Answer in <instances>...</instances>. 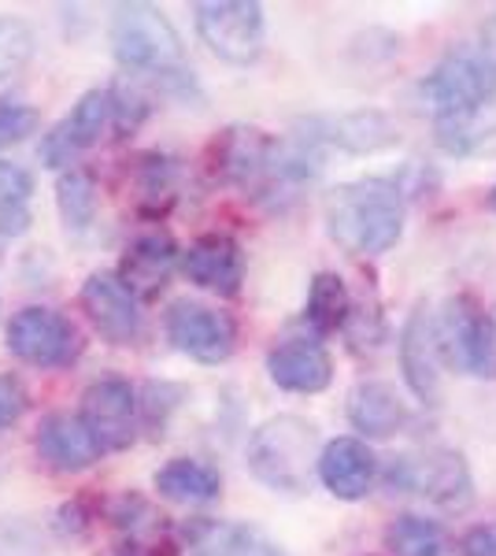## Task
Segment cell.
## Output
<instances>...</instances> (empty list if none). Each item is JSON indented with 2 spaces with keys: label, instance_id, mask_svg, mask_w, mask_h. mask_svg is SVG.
Wrapping results in <instances>:
<instances>
[{
  "label": "cell",
  "instance_id": "obj_1",
  "mask_svg": "<svg viewBox=\"0 0 496 556\" xmlns=\"http://www.w3.org/2000/svg\"><path fill=\"white\" fill-rule=\"evenodd\" d=\"M327 230L345 253L382 256L404 238V193L393 178H356L327 197Z\"/></svg>",
  "mask_w": 496,
  "mask_h": 556
},
{
  "label": "cell",
  "instance_id": "obj_2",
  "mask_svg": "<svg viewBox=\"0 0 496 556\" xmlns=\"http://www.w3.org/2000/svg\"><path fill=\"white\" fill-rule=\"evenodd\" d=\"M319 434L301 416H275L249 438V471L275 493H304L319 475Z\"/></svg>",
  "mask_w": 496,
  "mask_h": 556
},
{
  "label": "cell",
  "instance_id": "obj_3",
  "mask_svg": "<svg viewBox=\"0 0 496 556\" xmlns=\"http://www.w3.org/2000/svg\"><path fill=\"white\" fill-rule=\"evenodd\" d=\"M415 97L434 119L474 112L496 101V64L482 49H456L422 75Z\"/></svg>",
  "mask_w": 496,
  "mask_h": 556
},
{
  "label": "cell",
  "instance_id": "obj_4",
  "mask_svg": "<svg viewBox=\"0 0 496 556\" xmlns=\"http://www.w3.org/2000/svg\"><path fill=\"white\" fill-rule=\"evenodd\" d=\"M112 52L123 67L175 75L182 67V38L152 4H119L112 15Z\"/></svg>",
  "mask_w": 496,
  "mask_h": 556
},
{
  "label": "cell",
  "instance_id": "obj_5",
  "mask_svg": "<svg viewBox=\"0 0 496 556\" xmlns=\"http://www.w3.org/2000/svg\"><path fill=\"white\" fill-rule=\"evenodd\" d=\"M437 349L456 371L496 379V319L474 298H453L434 316Z\"/></svg>",
  "mask_w": 496,
  "mask_h": 556
},
{
  "label": "cell",
  "instance_id": "obj_6",
  "mask_svg": "<svg viewBox=\"0 0 496 556\" xmlns=\"http://www.w3.org/2000/svg\"><path fill=\"white\" fill-rule=\"evenodd\" d=\"M193 23L207 49L233 67L264 52V8L252 0H204L193 8Z\"/></svg>",
  "mask_w": 496,
  "mask_h": 556
},
{
  "label": "cell",
  "instance_id": "obj_7",
  "mask_svg": "<svg viewBox=\"0 0 496 556\" xmlns=\"http://www.w3.org/2000/svg\"><path fill=\"white\" fill-rule=\"evenodd\" d=\"M390 482L396 490L427 493L430 501L448 508H459L474 497V479L463 453L456 450H430L422 456H396Z\"/></svg>",
  "mask_w": 496,
  "mask_h": 556
},
{
  "label": "cell",
  "instance_id": "obj_8",
  "mask_svg": "<svg viewBox=\"0 0 496 556\" xmlns=\"http://www.w3.org/2000/svg\"><path fill=\"white\" fill-rule=\"evenodd\" d=\"M78 330L67 316L52 308H30L15 312L8 323V349L30 367H63L78 356Z\"/></svg>",
  "mask_w": 496,
  "mask_h": 556
},
{
  "label": "cell",
  "instance_id": "obj_9",
  "mask_svg": "<svg viewBox=\"0 0 496 556\" xmlns=\"http://www.w3.org/2000/svg\"><path fill=\"white\" fill-rule=\"evenodd\" d=\"M82 424L97 438L101 453H123L138 438V393L126 379H97L82 393Z\"/></svg>",
  "mask_w": 496,
  "mask_h": 556
},
{
  "label": "cell",
  "instance_id": "obj_10",
  "mask_svg": "<svg viewBox=\"0 0 496 556\" xmlns=\"http://www.w3.org/2000/svg\"><path fill=\"white\" fill-rule=\"evenodd\" d=\"M164 327L178 353L193 356V361H201V364L230 361L233 345H238V327H233V319L227 312L207 308L201 301H175Z\"/></svg>",
  "mask_w": 496,
  "mask_h": 556
},
{
  "label": "cell",
  "instance_id": "obj_11",
  "mask_svg": "<svg viewBox=\"0 0 496 556\" xmlns=\"http://www.w3.org/2000/svg\"><path fill=\"white\" fill-rule=\"evenodd\" d=\"M115 119V101H112V89H89V93L78 97L75 112L67 119H60L56 127L41 138V164L60 172V167L75 164L78 156L101 141V134L107 130V123Z\"/></svg>",
  "mask_w": 496,
  "mask_h": 556
},
{
  "label": "cell",
  "instance_id": "obj_12",
  "mask_svg": "<svg viewBox=\"0 0 496 556\" xmlns=\"http://www.w3.org/2000/svg\"><path fill=\"white\" fill-rule=\"evenodd\" d=\"M301 138L311 141L315 149H345L356 156L367 152H382L396 146V123L378 108H359V112H341V115H315V119L301 123Z\"/></svg>",
  "mask_w": 496,
  "mask_h": 556
},
{
  "label": "cell",
  "instance_id": "obj_13",
  "mask_svg": "<svg viewBox=\"0 0 496 556\" xmlns=\"http://www.w3.org/2000/svg\"><path fill=\"white\" fill-rule=\"evenodd\" d=\"M82 308L97 334L112 345H130L141 334V304L138 293L126 290L115 271H93L82 286Z\"/></svg>",
  "mask_w": 496,
  "mask_h": 556
},
{
  "label": "cell",
  "instance_id": "obj_14",
  "mask_svg": "<svg viewBox=\"0 0 496 556\" xmlns=\"http://www.w3.org/2000/svg\"><path fill=\"white\" fill-rule=\"evenodd\" d=\"M437 334H434V316L427 304H415L408 323L400 330V371L404 382L415 397L427 408H434L441 401V371H437Z\"/></svg>",
  "mask_w": 496,
  "mask_h": 556
},
{
  "label": "cell",
  "instance_id": "obj_15",
  "mask_svg": "<svg viewBox=\"0 0 496 556\" xmlns=\"http://www.w3.org/2000/svg\"><path fill=\"white\" fill-rule=\"evenodd\" d=\"M182 271L201 290L233 298L245 282V253L230 235H201L182 253Z\"/></svg>",
  "mask_w": 496,
  "mask_h": 556
},
{
  "label": "cell",
  "instance_id": "obj_16",
  "mask_svg": "<svg viewBox=\"0 0 496 556\" xmlns=\"http://www.w3.org/2000/svg\"><path fill=\"white\" fill-rule=\"evenodd\" d=\"M267 375L285 393H322L333 382V361L319 338H285L267 353Z\"/></svg>",
  "mask_w": 496,
  "mask_h": 556
},
{
  "label": "cell",
  "instance_id": "obj_17",
  "mask_svg": "<svg viewBox=\"0 0 496 556\" xmlns=\"http://www.w3.org/2000/svg\"><path fill=\"white\" fill-rule=\"evenodd\" d=\"M378 460L371 445L359 438H333L322 445L319 456V482L338 501H364L374 486Z\"/></svg>",
  "mask_w": 496,
  "mask_h": 556
},
{
  "label": "cell",
  "instance_id": "obj_18",
  "mask_svg": "<svg viewBox=\"0 0 496 556\" xmlns=\"http://www.w3.org/2000/svg\"><path fill=\"white\" fill-rule=\"evenodd\" d=\"M38 453L49 468L56 471H86L101 460V445L89 434V427L82 424V416H71V412H52L41 419L38 430Z\"/></svg>",
  "mask_w": 496,
  "mask_h": 556
},
{
  "label": "cell",
  "instance_id": "obj_19",
  "mask_svg": "<svg viewBox=\"0 0 496 556\" xmlns=\"http://www.w3.org/2000/svg\"><path fill=\"white\" fill-rule=\"evenodd\" d=\"M182 256L175 245V238L164 235V230H152V235H141L126 249L119 275L126 282V290H133L138 298H152L167 286L170 271H175V260Z\"/></svg>",
  "mask_w": 496,
  "mask_h": 556
},
{
  "label": "cell",
  "instance_id": "obj_20",
  "mask_svg": "<svg viewBox=\"0 0 496 556\" xmlns=\"http://www.w3.org/2000/svg\"><path fill=\"white\" fill-rule=\"evenodd\" d=\"M186 538L201 556H290L259 527L227 523V519H193L186 523Z\"/></svg>",
  "mask_w": 496,
  "mask_h": 556
},
{
  "label": "cell",
  "instance_id": "obj_21",
  "mask_svg": "<svg viewBox=\"0 0 496 556\" xmlns=\"http://www.w3.org/2000/svg\"><path fill=\"white\" fill-rule=\"evenodd\" d=\"M404 401L390 382L364 379L348 393V424L364 438H393L404 427Z\"/></svg>",
  "mask_w": 496,
  "mask_h": 556
},
{
  "label": "cell",
  "instance_id": "obj_22",
  "mask_svg": "<svg viewBox=\"0 0 496 556\" xmlns=\"http://www.w3.org/2000/svg\"><path fill=\"white\" fill-rule=\"evenodd\" d=\"M156 490L160 497L178 501V505H207L222 493V479L212 464L178 456L156 471Z\"/></svg>",
  "mask_w": 496,
  "mask_h": 556
},
{
  "label": "cell",
  "instance_id": "obj_23",
  "mask_svg": "<svg viewBox=\"0 0 496 556\" xmlns=\"http://www.w3.org/2000/svg\"><path fill=\"white\" fill-rule=\"evenodd\" d=\"M434 138L453 156H474V152L496 146V101L474 108V112L434 119Z\"/></svg>",
  "mask_w": 496,
  "mask_h": 556
},
{
  "label": "cell",
  "instance_id": "obj_24",
  "mask_svg": "<svg viewBox=\"0 0 496 556\" xmlns=\"http://www.w3.org/2000/svg\"><path fill=\"white\" fill-rule=\"evenodd\" d=\"M304 319L315 334H333L352 319V298H348V286L341 275L333 271H319L311 278V290H308V308H304Z\"/></svg>",
  "mask_w": 496,
  "mask_h": 556
},
{
  "label": "cell",
  "instance_id": "obj_25",
  "mask_svg": "<svg viewBox=\"0 0 496 556\" xmlns=\"http://www.w3.org/2000/svg\"><path fill=\"white\" fill-rule=\"evenodd\" d=\"M30 193L34 175L20 164L0 160V238H20L30 230Z\"/></svg>",
  "mask_w": 496,
  "mask_h": 556
},
{
  "label": "cell",
  "instance_id": "obj_26",
  "mask_svg": "<svg viewBox=\"0 0 496 556\" xmlns=\"http://www.w3.org/2000/svg\"><path fill=\"white\" fill-rule=\"evenodd\" d=\"M56 208L71 235H86L97 219V182L82 167H71L56 182Z\"/></svg>",
  "mask_w": 496,
  "mask_h": 556
},
{
  "label": "cell",
  "instance_id": "obj_27",
  "mask_svg": "<svg viewBox=\"0 0 496 556\" xmlns=\"http://www.w3.org/2000/svg\"><path fill=\"white\" fill-rule=\"evenodd\" d=\"M445 527L427 516H396L385 527V549L393 556H445Z\"/></svg>",
  "mask_w": 496,
  "mask_h": 556
},
{
  "label": "cell",
  "instance_id": "obj_28",
  "mask_svg": "<svg viewBox=\"0 0 496 556\" xmlns=\"http://www.w3.org/2000/svg\"><path fill=\"white\" fill-rule=\"evenodd\" d=\"M34 30L30 23L12 20V15H0V83L15 78L20 71L34 60Z\"/></svg>",
  "mask_w": 496,
  "mask_h": 556
},
{
  "label": "cell",
  "instance_id": "obj_29",
  "mask_svg": "<svg viewBox=\"0 0 496 556\" xmlns=\"http://www.w3.org/2000/svg\"><path fill=\"white\" fill-rule=\"evenodd\" d=\"M41 127L38 108L30 104H15V101H0V149L20 146Z\"/></svg>",
  "mask_w": 496,
  "mask_h": 556
},
{
  "label": "cell",
  "instance_id": "obj_30",
  "mask_svg": "<svg viewBox=\"0 0 496 556\" xmlns=\"http://www.w3.org/2000/svg\"><path fill=\"white\" fill-rule=\"evenodd\" d=\"M26 412V390L20 379L0 375V427H12Z\"/></svg>",
  "mask_w": 496,
  "mask_h": 556
},
{
  "label": "cell",
  "instance_id": "obj_31",
  "mask_svg": "<svg viewBox=\"0 0 496 556\" xmlns=\"http://www.w3.org/2000/svg\"><path fill=\"white\" fill-rule=\"evenodd\" d=\"M463 556H496V523H474L459 542Z\"/></svg>",
  "mask_w": 496,
  "mask_h": 556
},
{
  "label": "cell",
  "instance_id": "obj_32",
  "mask_svg": "<svg viewBox=\"0 0 496 556\" xmlns=\"http://www.w3.org/2000/svg\"><path fill=\"white\" fill-rule=\"evenodd\" d=\"M478 49H482L485 56H489L493 64H496V15L482 26V45H478Z\"/></svg>",
  "mask_w": 496,
  "mask_h": 556
},
{
  "label": "cell",
  "instance_id": "obj_33",
  "mask_svg": "<svg viewBox=\"0 0 496 556\" xmlns=\"http://www.w3.org/2000/svg\"><path fill=\"white\" fill-rule=\"evenodd\" d=\"M489 208L496 212V182H493V190H489Z\"/></svg>",
  "mask_w": 496,
  "mask_h": 556
}]
</instances>
